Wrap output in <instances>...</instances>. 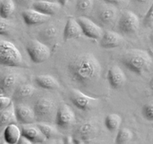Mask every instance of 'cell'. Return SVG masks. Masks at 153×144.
<instances>
[{
  "mask_svg": "<svg viewBox=\"0 0 153 144\" xmlns=\"http://www.w3.org/2000/svg\"><path fill=\"white\" fill-rule=\"evenodd\" d=\"M116 10L113 7H110V6L102 7L98 12L99 19L105 24L111 23L116 18Z\"/></svg>",
  "mask_w": 153,
  "mask_h": 144,
  "instance_id": "22",
  "label": "cell"
},
{
  "mask_svg": "<svg viewBox=\"0 0 153 144\" xmlns=\"http://www.w3.org/2000/svg\"><path fill=\"white\" fill-rule=\"evenodd\" d=\"M107 3L110 4H113V5H119L123 3L126 0H104Z\"/></svg>",
  "mask_w": 153,
  "mask_h": 144,
  "instance_id": "35",
  "label": "cell"
},
{
  "mask_svg": "<svg viewBox=\"0 0 153 144\" xmlns=\"http://www.w3.org/2000/svg\"><path fill=\"white\" fill-rule=\"evenodd\" d=\"M36 84L40 88L47 90H52L59 87V82L54 76L49 74L37 75L34 77Z\"/></svg>",
  "mask_w": 153,
  "mask_h": 144,
  "instance_id": "20",
  "label": "cell"
},
{
  "mask_svg": "<svg viewBox=\"0 0 153 144\" xmlns=\"http://www.w3.org/2000/svg\"><path fill=\"white\" fill-rule=\"evenodd\" d=\"M83 34L82 28L77 20L73 17H69L64 28V39L65 40L73 38H79Z\"/></svg>",
  "mask_w": 153,
  "mask_h": 144,
  "instance_id": "17",
  "label": "cell"
},
{
  "mask_svg": "<svg viewBox=\"0 0 153 144\" xmlns=\"http://www.w3.org/2000/svg\"><path fill=\"white\" fill-rule=\"evenodd\" d=\"M16 122H17V121L13 103L7 107L0 110V131L4 130V128L8 124Z\"/></svg>",
  "mask_w": 153,
  "mask_h": 144,
  "instance_id": "19",
  "label": "cell"
},
{
  "mask_svg": "<svg viewBox=\"0 0 153 144\" xmlns=\"http://www.w3.org/2000/svg\"><path fill=\"white\" fill-rule=\"evenodd\" d=\"M26 51L31 61L37 64L44 62L51 56L49 46L37 40L30 41L26 46Z\"/></svg>",
  "mask_w": 153,
  "mask_h": 144,
  "instance_id": "4",
  "label": "cell"
},
{
  "mask_svg": "<svg viewBox=\"0 0 153 144\" xmlns=\"http://www.w3.org/2000/svg\"><path fill=\"white\" fill-rule=\"evenodd\" d=\"M70 100L76 107L83 111L92 110L99 101L97 98L87 95L79 89L73 88L70 92Z\"/></svg>",
  "mask_w": 153,
  "mask_h": 144,
  "instance_id": "5",
  "label": "cell"
},
{
  "mask_svg": "<svg viewBox=\"0 0 153 144\" xmlns=\"http://www.w3.org/2000/svg\"><path fill=\"white\" fill-rule=\"evenodd\" d=\"M2 94H3V93L1 92V90H0V96H1V95H2Z\"/></svg>",
  "mask_w": 153,
  "mask_h": 144,
  "instance_id": "42",
  "label": "cell"
},
{
  "mask_svg": "<svg viewBox=\"0 0 153 144\" xmlns=\"http://www.w3.org/2000/svg\"><path fill=\"white\" fill-rule=\"evenodd\" d=\"M76 20L82 28L84 35L93 40H100L103 34L102 28L100 26L86 16H80Z\"/></svg>",
  "mask_w": 153,
  "mask_h": 144,
  "instance_id": "8",
  "label": "cell"
},
{
  "mask_svg": "<svg viewBox=\"0 0 153 144\" xmlns=\"http://www.w3.org/2000/svg\"><path fill=\"white\" fill-rule=\"evenodd\" d=\"M12 103H13V102H12L11 98H10V97L6 95H3L2 94L1 96H0V110L7 107V106H10Z\"/></svg>",
  "mask_w": 153,
  "mask_h": 144,
  "instance_id": "34",
  "label": "cell"
},
{
  "mask_svg": "<svg viewBox=\"0 0 153 144\" xmlns=\"http://www.w3.org/2000/svg\"><path fill=\"white\" fill-rule=\"evenodd\" d=\"M47 1H51V2H58V0H47Z\"/></svg>",
  "mask_w": 153,
  "mask_h": 144,
  "instance_id": "40",
  "label": "cell"
},
{
  "mask_svg": "<svg viewBox=\"0 0 153 144\" xmlns=\"http://www.w3.org/2000/svg\"><path fill=\"white\" fill-rule=\"evenodd\" d=\"M94 6V0H77L76 7L81 13H88L91 11Z\"/></svg>",
  "mask_w": 153,
  "mask_h": 144,
  "instance_id": "28",
  "label": "cell"
},
{
  "mask_svg": "<svg viewBox=\"0 0 153 144\" xmlns=\"http://www.w3.org/2000/svg\"><path fill=\"white\" fill-rule=\"evenodd\" d=\"M133 138V133L130 129L123 128L119 129L117 134L115 142L117 144H124L128 142Z\"/></svg>",
  "mask_w": 153,
  "mask_h": 144,
  "instance_id": "26",
  "label": "cell"
},
{
  "mask_svg": "<svg viewBox=\"0 0 153 144\" xmlns=\"http://www.w3.org/2000/svg\"><path fill=\"white\" fill-rule=\"evenodd\" d=\"M18 76L16 74L7 73L0 76V90L2 93H8L16 84Z\"/></svg>",
  "mask_w": 153,
  "mask_h": 144,
  "instance_id": "21",
  "label": "cell"
},
{
  "mask_svg": "<svg viewBox=\"0 0 153 144\" xmlns=\"http://www.w3.org/2000/svg\"><path fill=\"white\" fill-rule=\"evenodd\" d=\"M35 92V88L34 86L29 83H24L19 86L13 93V98L17 100L25 99L29 98L34 94Z\"/></svg>",
  "mask_w": 153,
  "mask_h": 144,
  "instance_id": "23",
  "label": "cell"
},
{
  "mask_svg": "<svg viewBox=\"0 0 153 144\" xmlns=\"http://www.w3.org/2000/svg\"><path fill=\"white\" fill-rule=\"evenodd\" d=\"M15 115L17 122L22 124H32L35 121V113L30 106L24 104H18L14 106Z\"/></svg>",
  "mask_w": 153,
  "mask_h": 144,
  "instance_id": "12",
  "label": "cell"
},
{
  "mask_svg": "<svg viewBox=\"0 0 153 144\" xmlns=\"http://www.w3.org/2000/svg\"><path fill=\"white\" fill-rule=\"evenodd\" d=\"M0 64L7 67H24L20 51L12 42L0 40Z\"/></svg>",
  "mask_w": 153,
  "mask_h": 144,
  "instance_id": "3",
  "label": "cell"
},
{
  "mask_svg": "<svg viewBox=\"0 0 153 144\" xmlns=\"http://www.w3.org/2000/svg\"><path fill=\"white\" fill-rule=\"evenodd\" d=\"M18 143L19 144H32V142L24 136H21L20 138H19V141H18Z\"/></svg>",
  "mask_w": 153,
  "mask_h": 144,
  "instance_id": "36",
  "label": "cell"
},
{
  "mask_svg": "<svg viewBox=\"0 0 153 144\" xmlns=\"http://www.w3.org/2000/svg\"><path fill=\"white\" fill-rule=\"evenodd\" d=\"M117 26L124 34H134L140 27V20L134 12L126 10L120 16Z\"/></svg>",
  "mask_w": 153,
  "mask_h": 144,
  "instance_id": "6",
  "label": "cell"
},
{
  "mask_svg": "<svg viewBox=\"0 0 153 144\" xmlns=\"http://www.w3.org/2000/svg\"><path fill=\"white\" fill-rule=\"evenodd\" d=\"M12 24L7 22L5 20H0V35L7 36L10 33L12 30Z\"/></svg>",
  "mask_w": 153,
  "mask_h": 144,
  "instance_id": "30",
  "label": "cell"
},
{
  "mask_svg": "<svg viewBox=\"0 0 153 144\" xmlns=\"http://www.w3.org/2000/svg\"><path fill=\"white\" fill-rule=\"evenodd\" d=\"M120 60L127 69L138 75L149 70L152 63V58L149 52L137 49L127 51Z\"/></svg>",
  "mask_w": 153,
  "mask_h": 144,
  "instance_id": "2",
  "label": "cell"
},
{
  "mask_svg": "<svg viewBox=\"0 0 153 144\" xmlns=\"http://www.w3.org/2000/svg\"><path fill=\"white\" fill-rule=\"evenodd\" d=\"M135 2L139 3V4H146V3L149 2L150 0H134Z\"/></svg>",
  "mask_w": 153,
  "mask_h": 144,
  "instance_id": "38",
  "label": "cell"
},
{
  "mask_svg": "<svg viewBox=\"0 0 153 144\" xmlns=\"http://www.w3.org/2000/svg\"><path fill=\"white\" fill-rule=\"evenodd\" d=\"M142 115L148 121L153 122V100L143 105L142 108Z\"/></svg>",
  "mask_w": 153,
  "mask_h": 144,
  "instance_id": "29",
  "label": "cell"
},
{
  "mask_svg": "<svg viewBox=\"0 0 153 144\" xmlns=\"http://www.w3.org/2000/svg\"><path fill=\"white\" fill-rule=\"evenodd\" d=\"M36 125L39 128L40 131L42 132L46 140L52 139L55 135L57 134V130L53 125L52 124H47V123H38Z\"/></svg>",
  "mask_w": 153,
  "mask_h": 144,
  "instance_id": "27",
  "label": "cell"
},
{
  "mask_svg": "<svg viewBox=\"0 0 153 144\" xmlns=\"http://www.w3.org/2000/svg\"><path fill=\"white\" fill-rule=\"evenodd\" d=\"M56 109V103L53 99L48 97L40 98L36 100L33 110L35 116L39 118H46L50 116Z\"/></svg>",
  "mask_w": 153,
  "mask_h": 144,
  "instance_id": "7",
  "label": "cell"
},
{
  "mask_svg": "<svg viewBox=\"0 0 153 144\" xmlns=\"http://www.w3.org/2000/svg\"><path fill=\"white\" fill-rule=\"evenodd\" d=\"M21 132L22 136L28 138L32 143H40L46 141V138L36 124L35 125L31 124H22L21 128Z\"/></svg>",
  "mask_w": 153,
  "mask_h": 144,
  "instance_id": "15",
  "label": "cell"
},
{
  "mask_svg": "<svg viewBox=\"0 0 153 144\" xmlns=\"http://www.w3.org/2000/svg\"><path fill=\"white\" fill-rule=\"evenodd\" d=\"M32 8L44 14L52 16L58 13L61 9V5L58 2H51L47 0H35L32 4Z\"/></svg>",
  "mask_w": 153,
  "mask_h": 144,
  "instance_id": "16",
  "label": "cell"
},
{
  "mask_svg": "<svg viewBox=\"0 0 153 144\" xmlns=\"http://www.w3.org/2000/svg\"><path fill=\"white\" fill-rule=\"evenodd\" d=\"M57 33H58L57 28L53 25L48 26L43 30V36L48 39L54 38L57 35Z\"/></svg>",
  "mask_w": 153,
  "mask_h": 144,
  "instance_id": "32",
  "label": "cell"
},
{
  "mask_svg": "<svg viewBox=\"0 0 153 144\" xmlns=\"http://www.w3.org/2000/svg\"><path fill=\"white\" fill-rule=\"evenodd\" d=\"M22 136L21 128L16 123H11L4 128L3 130V137L8 144L18 143L19 138Z\"/></svg>",
  "mask_w": 153,
  "mask_h": 144,
  "instance_id": "18",
  "label": "cell"
},
{
  "mask_svg": "<svg viewBox=\"0 0 153 144\" xmlns=\"http://www.w3.org/2000/svg\"><path fill=\"white\" fill-rule=\"evenodd\" d=\"M69 2H70V0H58V2L61 4V7L65 6L66 4H67V3H68Z\"/></svg>",
  "mask_w": 153,
  "mask_h": 144,
  "instance_id": "37",
  "label": "cell"
},
{
  "mask_svg": "<svg viewBox=\"0 0 153 144\" xmlns=\"http://www.w3.org/2000/svg\"><path fill=\"white\" fill-rule=\"evenodd\" d=\"M15 4L19 7L24 8H31L32 4L35 2V0H13Z\"/></svg>",
  "mask_w": 153,
  "mask_h": 144,
  "instance_id": "33",
  "label": "cell"
},
{
  "mask_svg": "<svg viewBox=\"0 0 153 144\" xmlns=\"http://www.w3.org/2000/svg\"><path fill=\"white\" fill-rule=\"evenodd\" d=\"M16 8L13 0H0V18L7 20L10 17Z\"/></svg>",
  "mask_w": 153,
  "mask_h": 144,
  "instance_id": "24",
  "label": "cell"
},
{
  "mask_svg": "<svg viewBox=\"0 0 153 144\" xmlns=\"http://www.w3.org/2000/svg\"><path fill=\"white\" fill-rule=\"evenodd\" d=\"M151 37H152V38L153 39V30H152V34H151Z\"/></svg>",
  "mask_w": 153,
  "mask_h": 144,
  "instance_id": "41",
  "label": "cell"
},
{
  "mask_svg": "<svg viewBox=\"0 0 153 144\" xmlns=\"http://www.w3.org/2000/svg\"><path fill=\"white\" fill-rule=\"evenodd\" d=\"M22 19L27 26H37L47 22L51 16L44 14L35 9L27 8L22 13Z\"/></svg>",
  "mask_w": 153,
  "mask_h": 144,
  "instance_id": "11",
  "label": "cell"
},
{
  "mask_svg": "<svg viewBox=\"0 0 153 144\" xmlns=\"http://www.w3.org/2000/svg\"><path fill=\"white\" fill-rule=\"evenodd\" d=\"M97 132V126L94 122H85L77 128L76 137L79 140V142H88L96 136Z\"/></svg>",
  "mask_w": 153,
  "mask_h": 144,
  "instance_id": "13",
  "label": "cell"
},
{
  "mask_svg": "<svg viewBox=\"0 0 153 144\" xmlns=\"http://www.w3.org/2000/svg\"><path fill=\"white\" fill-rule=\"evenodd\" d=\"M76 115L70 106L63 104L59 106L55 114V123L61 128H67L74 123Z\"/></svg>",
  "mask_w": 153,
  "mask_h": 144,
  "instance_id": "9",
  "label": "cell"
},
{
  "mask_svg": "<svg viewBox=\"0 0 153 144\" xmlns=\"http://www.w3.org/2000/svg\"><path fill=\"white\" fill-rule=\"evenodd\" d=\"M123 41L122 36L113 31L103 32L100 38V45L105 49H112L120 46Z\"/></svg>",
  "mask_w": 153,
  "mask_h": 144,
  "instance_id": "14",
  "label": "cell"
},
{
  "mask_svg": "<svg viewBox=\"0 0 153 144\" xmlns=\"http://www.w3.org/2000/svg\"><path fill=\"white\" fill-rule=\"evenodd\" d=\"M143 23L144 26L148 27V28H153V2L144 16Z\"/></svg>",
  "mask_w": 153,
  "mask_h": 144,
  "instance_id": "31",
  "label": "cell"
},
{
  "mask_svg": "<svg viewBox=\"0 0 153 144\" xmlns=\"http://www.w3.org/2000/svg\"><path fill=\"white\" fill-rule=\"evenodd\" d=\"M67 70L72 80L79 85L86 86L100 78L102 67L95 56L87 52L73 58L68 64Z\"/></svg>",
  "mask_w": 153,
  "mask_h": 144,
  "instance_id": "1",
  "label": "cell"
},
{
  "mask_svg": "<svg viewBox=\"0 0 153 144\" xmlns=\"http://www.w3.org/2000/svg\"><path fill=\"white\" fill-rule=\"evenodd\" d=\"M107 79L110 86L114 89H119L125 85L126 76L120 67L114 65L108 71Z\"/></svg>",
  "mask_w": 153,
  "mask_h": 144,
  "instance_id": "10",
  "label": "cell"
},
{
  "mask_svg": "<svg viewBox=\"0 0 153 144\" xmlns=\"http://www.w3.org/2000/svg\"><path fill=\"white\" fill-rule=\"evenodd\" d=\"M122 124V118L117 113H110L105 118V125L109 131H115L118 130Z\"/></svg>",
  "mask_w": 153,
  "mask_h": 144,
  "instance_id": "25",
  "label": "cell"
},
{
  "mask_svg": "<svg viewBox=\"0 0 153 144\" xmlns=\"http://www.w3.org/2000/svg\"><path fill=\"white\" fill-rule=\"evenodd\" d=\"M150 85L153 86V76H152V79H151V80H150Z\"/></svg>",
  "mask_w": 153,
  "mask_h": 144,
  "instance_id": "39",
  "label": "cell"
}]
</instances>
